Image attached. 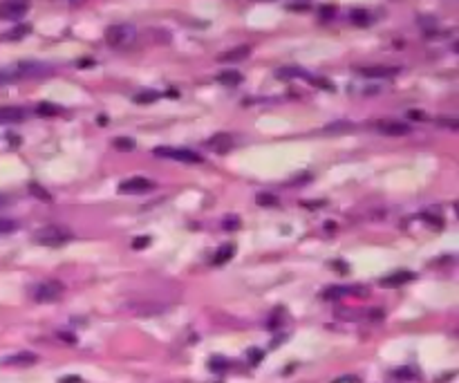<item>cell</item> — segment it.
<instances>
[{
	"label": "cell",
	"instance_id": "6da1fadb",
	"mask_svg": "<svg viewBox=\"0 0 459 383\" xmlns=\"http://www.w3.org/2000/svg\"><path fill=\"white\" fill-rule=\"evenodd\" d=\"M34 240L38 242V245H43V247H63L65 242L72 240V233H70V231H65L63 226L48 224V226H43V229L36 231Z\"/></svg>",
	"mask_w": 459,
	"mask_h": 383
},
{
	"label": "cell",
	"instance_id": "7a4b0ae2",
	"mask_svg": "<svg viewBox=\"0 0 459 383\" xmlns=\"http://www.w3.org/2000/svg\"><path fill=\"white\" fill-rule=\"evenodd\" d=\"M155 155L161 159H175V162H181V164H202V155H197L191 148L159 146V148H155Z\"/></svg>",
	"mask_w": 459,
	"mask_h": 383
},
{
	"label": "cell",
	"instance_id": "3957f363",
	"mask_svg": "<svg viewBox=\"0 0 459 383\" xmlns=\"http://www.w3.org/2000/svg\"><path fill=\"white\" fill-rule=\"evenodd\" d=\"M63 292H65L63 282L45 280V282H40L34 287V300H38V303H54V300H59L63 296Z\"/></svg>",
	"mask_w": 459,
	"mask_h": 383
},
{
	"label": "cell",
	"instance_id": "277c9868",
	"mask_svg": "<svg viewBox=\"0 0 459 383\" xmlns=\"http://www.w3.org/2000/svg\"><path fill=\"white\" fill-rule=\"evenodd\" d=\"M27 0H5L0 3V20H20L27 14Z\"/></svg>",
	"mask_w": 459,
	"mask_h": 383
},
{
	"label": "cell",
	"instance_id": "5b68a950",
	"mask_svg": "<svg viewBox=\"0 0 459 383\" xmlns=\"http://www.w3.org/2000/svg\"><path fill=\"white\" fill-rule=\"evenodd\" d=\"M14 72H16V76H29V79H38V76H45V74H52L54 72V67L45 65V63H34V61H23V63H18L14 67Z\"/></svg>",
	"mask_w": 459,
	"mask_h": 383
},
{
	"label": "cell",
	"instance_id": "8992f818",
	"mask_svg": "<svg viewBox=\"0 0 459 383\" xmlns=\"http://www.w3.org/2000/svg\"><path fill=\"white\" fill-rule=\"evenodd\" d=\"M155 188V182H150L148 177H130L126 182L119 184V193L123 195H137V193H148Z\"/></svg>",
	"mask_w": 459,
	"mask_h": 383
},
{
	"label": "cell",
	"instance_id": "52a82bcc",
	"mask_svg": "<svg viewBox=\"0 0 459 383\" xmlns=\"http://www.w3.org/2000/svg\"><path fill=\"white\" fill-rule=\"evenodd\" d=\"M374 128L381 134H388V137H403V134L410 132L408 123L394 121V119H379V121H374Z\"/></svg>",
	"mask_w": 459,
	"mask_h": 383
},
{
	"label": "cell",
	"instance_id": "ba28073f",
	"mask_svg": "<svg viewBox=\"0 0 459 383\" xmlns=\"http://www.w3.org/2000/svg\"><path fill=\"white\" fill-rule=\"evenodd\" d=\"M130 38H132V29L126 27V25H112V27L106 29V40H108V45H112V47L126 45Z\"/></svg>",
	"mask_w": 459,
	"mask_h": 383
},
{
	"label": "cell",
	"instance_id": "9c48e42d",
	"mask_svg": "<svg viewBox=\"0 0 459 383\" xmlns=\"http://www.w3.org/2000/svg\"><path fill=\"white\" fill-rule=\"evenodd\" d=\"M358 74H361V76H368V79H388V76L399 74V67L370 65V67H358Z\"/></svg>",
	"mask_w": 459,
	"mask_h": 383
},
{
	"label": "cell",
	"instance_id": "30bf717a",
	"mask_svg": "<svg viewBox=\"0 0 459 383\" xmlns=\"http://www.w3.org/2000/svg\"><path fill=\"white\" fill-rule=\"evenodd\" d=\"M249 54H251V47H249V45H238V47L220 54L217 61H220V63H236V61H244Z\"/></svg>",
	"mask_w": 459,
	"mask_h": 383
},
{
	"label": "cell",
	"instance_id": "8fae6325",
	"mask_svg": "<svg viewBox=\"0 0 459 383\" xmlns=\"http://www.w3.org/2000/svg\"><path fill=\"white\" fill-rule=\"evenodd\" d=\"M410 280H415V273L396 271V273H392V276H388V278H381V284H383V287H399V284H405Z\"/></svg>",
	"mask_w": 459,
	"mask_h": 383
},
{
	"label": "cell",
	"instance_id": "7c38bea8",
	"mask_svg": "<svg viewBox=\"0 0 459 383\" xmlns=\"http://www.w3.org/2000/svg\"><path fill=\"white\" fill-rule=\"evenodd\" d=\"M0 363H3V365H32V363H36V354H34V352H20V354H14V356L3 359Z\"/></svg>",
	"mask_w": 459,
	"mask_h": 383
},
{
	"label": "cell",
	"instance_id": "4fadbf2b",
	"mask_svg": "<svg viewBox=\"0 0 459 383\" xmlns=\"http://www.w3.org/2000/svg\"><path fill=\"white\" fill-rule=\"evenodd\" d=\"M25 112L20 108H0V123H20Z\"/></svg>",
	"mask_w": 459,
	"mask_h": 383
},
{
	"label": "cell",
	"instance_id": "5bb4252c",
	"mask_svg": "<svg viewBox=\"0 0 459 383\" xmlns=\"http://www.w3.org/2000/svg\"><path fill=\"white\" fill-rule=\"evenodd\" d=\"M206 146H211L213 150H217V153H224V150L231 148V137H228L226 132H220V134H215V137L208 139Z\"/></svg>",
	"mask_w": 459,
	"mask_h": 383
},
{
	"label": "cell",
	"instance_id": "9a60e30c",
	"mask_svg": "<svg viewBox=\"0 0 459 383\" xmlns=\"http://www.w3.org/2000/svg\"><path fill=\"white\" fill-rule=\"evenodd\" d=\"M233 253H236V247L233 245H224V247H220V249H217V253H215V258H213V265H224V262H228L233 258Z\"/></svg>",
	"mask_w": 459,
	"mask_h": 383
},
{
	"label": "cell",
	"instance_id": "2e32d148",
	"mask_svg": "<svg viewBox=\"0 0 459 383\" xmlns=\"http://www.w3.org/2000/svg\"><path fill=\"white\" fill-rule=\"evenodd\" d=\"M27 190H29V195H34V198L40 200V202H52V200H54L48 188H43V186L36 184V182H29L27 184Z\"/></svg>",
	"mask_w": 459,
	"mask_h": 383
},
{
	"label": "cell",
	"instance_id": "e0dca14e",
	"mask_svg": "<svg viewBox=\"0 0 459 383\" xmlns=\"http://www.w3.org/2000/svg\"><path fill=\"white\" fill-rule=\"evenodd\" d=\"M217 81L224 85H240L242 83V74L236 70H226V72H220V74H217Z\"/></svg>",
	"mask_w": 459,
	"mask_h": 383
},
{
	"label": "cell",
	"instance_id": "ac0fdd59",
	"mask_svg": "<svg viewBox=\"0 0 459 383\" xmlns=\"http://www.w3.org/2000/svg\"><path fill=\"white\" fill-rule=\"evenodd\" d=\"M276 76L278 79H296V76H305V72L300 67H280V70H276Z\"/></svg>",
	"mask_w": 459,
	"mask_h": 383
},
{
	"label": "cell",
	"instance_id": "d6986e66",
	"mask_svg": "<svg viewBox=\"0 0 459 383\" xmlns=\"http://www.w3.org/2000/svg\"><path fill=\"white\" fill-rule=\"evenodd\" d=\"M59 112H61V108L54 106V103H38L36 106V115H40V117H54Z\"/></svg>",
	"mask_w": 459,
	"mask_h": 383
},
{
	"label": "cell",
	"instance_id": "ffe728a7",
	"mask_svg": "<svg viewBox=\"0 0 459 383\" xmlns=\"http://www.w3.org/2000/svg\"><path fill=\"white\" fill-rule=\"evenodd\" d=\"M112 146L117 148V150H123V153H130V150H134L137 146H134V141L130 137H117L112 141Z\"/></svg>",
	"mask_w": 459,
	"mask_h": 383
},
{
	"label": "cell",
	"instance_id": "44dd1931",
	"mask_svg": "<svg viewBox=\"0 0 459 383\" xmlns=\"http://www.w3.org/2000/svg\"><path fill=\"white\" fill-rule=\"evenodd\" d=\"M29 32H32L29 25H18L16 29H12V32L5 34V38H7V40H18V38H23V36H27Z\"/></svg>",
	"mask_w": 459,
	"mask_h": 383
},
{
	"label": "cell",
	"instance_id": "7402d4cb",
	"mask_svg": "<svg viewBox=\"0 0 459 383\" xmlns=\"http://www.w3.org/2000/svg\"><path fill=\"white\" fill-rule=\"evenodd\" d=\"M18 229V224L9 217H0V235H7V233H14Z\"/></svg>",
	"mask_w": 459,
	"mask_h": 383
},
{
	"label": "cell",
	"instance_id": "603a6c76",
	"mask_svg": "<svg viewBox=\"0 0 459 383\" xmlns=\"http://www.w3.org/2000/svg\"><path fill=\"white\" fill-rule=\"evenodd\" d=\"M159 99V94H157V92H139V94H134L132 97V101L134 103H153V101H157Z\"/></svg>",
	"mask_w": 459,
	"mask_h": 383
},
{
	"label": "cell",
	"instance_id": "cb8c5ba5",
	"mask_svg": "<svg viewBox=\"0 0 459 383\" xmlns=\"http://www.w3.org/2000/svg\"><path fill=\"white\" fill-rule=\"evenodd\" d=\"M255 200H258L260 206H276V204H278V198H276V195H271V193H260Z\"/></svg>",
	"mask_w": 459,
	"mask_h": 383
},
{
	"label": "cell",
	"instance_id": "d4e9b609",
	"mask_svg": "<svg viewBox=\"0 0 459 383\" xmlns=\"http://www.w3.org/2000/svg\"><path fill=\"white\" fill-rule=\"evenodd\" d=\"M222 226H224L226 231H238V229H240V217H238V215H228V217H224Z\"/></svg>",
	"mask_w": 459,
	"mask_h": 383
},
{
	"label": "cell",
	"instance_id": "484cf974",
	"mask_svg": "<svg viewBox=\"0 0 459 383\" xmlns=\"http://www.w3.org/2000/svg\"><path fill=\"white\" fill-rule=\"evenodd\" d=\"M345 294H352L349 287H332L325 292V298H338V296H345Z\"/></svg>",
	"mask_w": 459,
	"mask_h": 383
},
{
	"label": "cell",
	"instance_id": "4316f807",
	"mask_svg": "<svg viewBox=\"0 0 459 383\" xmlns=\"http://www.w3.org/2000/svg\"><path fill=\"white\" fill-rule=\"evenodd\" d=\"M352 20L356 25H368L370 23V14L363 12V9H356V12H352Z\"/></svg>",
	"mask_w": 459,
	"mask_h": 383
},
{
	"label": "cell",
	"instance_id": "83f0119b",
	"mask_svg": "<svg viewBox=\"0 0 459 383\" xmlns=\"http://www.w3.org/2000/svg\"><path fill=\"white\" fill-rule=\"evenodd\" d=\"M150 245V237L148 235H142V237H137V240H132V249H146V247Z\"/></svg>",
	"mask_w": 459,
	"mask_h": 383
},
{
	"label": "cell",
	"instance_id": "f1b7e54d",
	"mask_svg": "<svg viewBox=\"0 0 459 383\" xmlns=\"http://www.w3.org/2000/svg\"><path fill=\"white\" fill-rule=\"evenodd\" d=\"M439 126H443V128H450V130H457L459 128V121H455V119H439Z\"/></svg>",
	"mask_w": 459,
	"mask_h": 383
},
{
	"label": "cell",
	"instance_id": "f546056e",
	"mask_svg": "<svg viewBox=\"0 0 459 383\" xmlns=\"http://www.w3.org/2000/svg\"><path fill=\"white\" fill-rule=\"evenodd\" d=\"M408 119H412V121H424L426 112H421V110H408Z\"/></svg>",
	"mask_w": 459,
	"mask_h": 383
},
{
	"label": "cell",
	"instance_id": "4dcf8cb0",
	"mask_svg": "<svg viewBox=\"0 0 459 383\" xmlns=\"http://www.w3.org/2000/svg\"><path fill=\"white\" fill-rule=\"evenodd\" d=\"M334 14H336V7H332V5H327V7L320 9V16L323 18H330V16H334Z\"/></svg>",
	"mask_w": 459,
	"mask_h": 383
},
{
	"label": "cell",
	"instance_id": "1f68e13d",
	"mask_svg": "<svg viewBox=\"0 0 459 383\" xmlns=\"http://www.w3.org/2000/svg\"><path fill=\"white\" fill-rule=\"evenodd\" d=\"M249 356H251V363H260V359H262V352L260 350H249Z\"/></svg>",
	"mask_w": 459,
	"mask_h": 383
},
{
	"label": "cell",
	"instance_id": "d6a6232c",
	"mask_svg": "<svg viewBox=\"0 0 459 383\" xmlns=\"http://www.w3.org/2000/svg\"><path fill=\"white\" fill-rule=\"evenodd\" d=\"M211 367L213 370H222V367H226V363H224V361H213Z\"/></svg>",
	"mask_w": 459,
	"mask_h": 383
},
{
	"label": "cell",
	"instance_id": "836d02e7",
	"mask_svg": "<svg viewBox=\"0 0 459 383\" xmlns=\"http://www.w3.org/2000/svg\"><path fill=\"white\" fill-rule=\"evenodd\" d=\"M61 383H81L79 376H67V379H61Z\"/></svg>",
	"mask_w": 459,
	"mask_h": 383
},
{
	"label": "cell",
	"instance_id": "e575fe53",
	"mask_svg": "<svg viewBox=\"0 0 459 383\" xmlns=\"http://www.w3.org/2000/svg\"><path fill=\"white\" fill-rule=\"evenodd\" d=\"M59 336H61V339H63V341H67V343H74V336H72V334H65V332H61Z\"/></svg>",
	"mask_w": 459,
	"mask_h": 383
},
{
	"label": "cell",
	"instance_id": "d590c367",
	"mask_svg": "<svg viewBox=\"0 0 459 383\" xmlns=\"http://www.w3.org/2000/svg\"><path fill=\"white\" fill-rule=\"evenodd\" d=\"M95 65V61H90V59H85V61H79V67H92Z\"/></svg>",
	"mask_w": 459,
	"mask_h": 383
},
{
	"label": "cell",
	"instance_id": "8d00e7d4",
	"mask_svg": "<svg viewBox=\"0 0 459 383\" xmlns=\"http://www.w3.org/2000/svg\"><path fill=\"white\" fill-rule=\"evenodd\" d=\"M7 204H9V198H7V195L0 193V209H3V206H7Z\"/></svg>",
	"mask_w": 459,
	"mask_h": 383
},
{
	"label": "cell",
	"instance_id": "74e56055",
	"mask_svg": "<svg viewBox=\"0 0 459 383\" xmlns=\"http://www.w3.org/2000/svg\"><path fill=\"white\" fill-rule=\"evenodd\" d=\"M0 81H3V76H0Z\"/></svg>",
	"mask_w": 459,
	"mask_h": 383
}]
</instances>
